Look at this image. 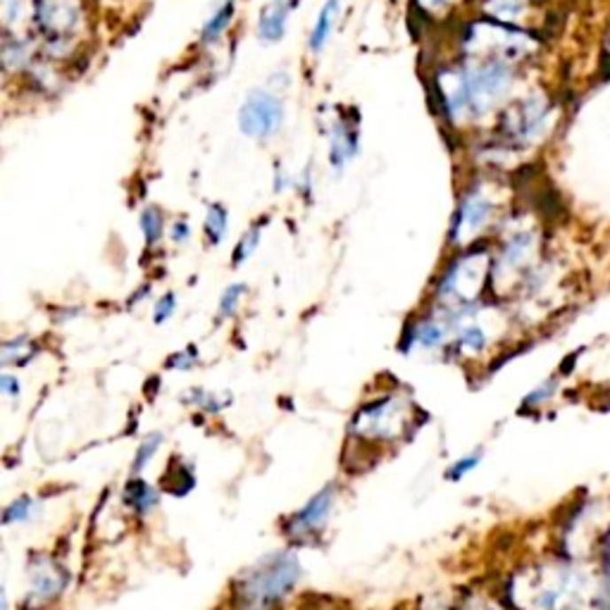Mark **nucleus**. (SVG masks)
<instances>
[{
	"label": "nucleus",
	"mask_w": 610,
	"mask_h": 610,
	"mask_svg": "<svg viewBox=\"0 0 610 610\" xmlns=\"http://www.w3.org/2000/svg\"><path fill=\"white\" fill-rule=\"evenodd\" d=\"M65 575L58 577V570H48V567H41L38 575L31 580V598H55L60 594L62 587H65Z\"/></svg>",
	"instance_id": "obj_6"
},
{
	"label": "nucleus",
	"mask_w": 610,
	"mask_h": 610,
	"mask_svg": "<svg viewBox=\"0 0 610 610\" xmlns=\"http://www.w3.org/2000/svg\"><path fill=\"white\" fill-rule=\"evenodd\" d=\"M239 124H241V131L253 138H265L270 134H275L279 129V124H282L279 100L275 96H270V93H251L244 107H241Z\"/></svg>",
	"instance_id": "obj_2"
},
{
	"label": "nucleus",
	"mask_w": 610,
	"mask_h": 610,
	"mask_svg": "<svg viewBox=\"0 0 610 610\" xmlns=\"http://www.w3.org/2000/svg\"><path fill=\"white\" fill-rule=\"evenodd\" d=\"M0 391L5 394L8 398H15L20 396V391H22V384H20V379L17 377H12V374H0Z\"/></svg>",
	"instance_id": "obj_24"
},
{
	"label": "nucleus",
	"mask_w": 610,
	"mask_h": 610,
	"mask_svg": "<svg viewBox=\"0 0 610 610\" xmlns=\"http://www.w3.org/2000/svg\"><path fill=\"white\" fill-rule=\"evenodd\" d=\"M298 575L301 567L296 558L275 553L265 563L255 565L244 582H239L234 606L239 610H270L282 601L284 594H289Z\"/></svg>",
	"instance_id": "obj_1"
},
{
	"label": "nucleus",
	"mask_w": 610,
	"mask_h": 610,
	"mask_svg": "<svg viewBox=\"0 0 610 610\" xmlns=\"http://www.w3.org/2000/svg\"><path fill=\"white\" fill-rule=\"evenodd\" d=\"M176 308V296L175 293H165V296L155 303V325H162V322H168L169 317H172V313H175Z\"/></svg>",
	"instance_id": "obj_22"
},
{
	"label": "nucleus",
	"mask_w": 610,
	"mask_h": 610,
	"mask_svg": "<svg viewBox=\"0 0 610 610\" xmlns=\"http://www.w3.org/2000/svg\"><path fill=\"white\" fill-rule=\"evenodd\" d=\"M186 237H189V227L184 222H176L175 227H172V239H175L176 244H182V241H186Z\"/></svg>",
	"instance_id": "obj_25"
},
{
	"label": "nucleus",
	"mask_w": 610,
	"mask_h": 610,
	"mask_svg": "<svg viewBox=\"0 0 610 610\" xmlns=\"http://www.w3.org/2000/svg\"><path fill=\"white\" fill-rule=\"evenodd\" d=\"M34 498L29 496H22L17 498L15 504H10L5 511H3V525H17V522H27L34 512Z\"/></svg>",
	"instance_id": "obj_8"
},
{
	"label": "nucleus",
	"mask_w": 610,
	"mask_h": 610,
	"mask_svg": "<svg viewBox=\"0 0 610 610\" xmlns=\"http://www.w3.org/2000/svg\"><path fill=\"white\" fill-rule=\"evenodd\" d=\"M231 15H234V3H227V5L207 22V27L203 29V41L207 43V41H215V38L220 36L222 31L229 27V22H231Z\"/></svg>",
	"instance_id": "obj_14"
},
{
	"label": "nucleus",
	"mask_w": 610,
	"mask_h": 610,
	"mask_svg": "<svg viewBox=\"0 0 610 610\" xmlns=\"http://www.w3.org/2000/svg\"><path fill=\"white\" fill-rule=\"evenodd\" d=\"M124 501H127L131 511L138 512V515H145V512H151L158 505V491L151 484H145L144 480H131L124 489Z\"/></svg>",
	"instance_id": "obj_4"
},
{
	"label": "nucleus",
	"mask_w": 610,
	"mask_h": 610,
	"mask_svg": "<svg viewBox=\"0 0 610 610\" xmlns=\"http://www.w3.org/2000/svg\"><path fill=\"white\" fill-rule=\"evenodd\" d=\"M162 443V434H151L148 439H145L141 446H138L137 450V458H134V473H141L145 465H148V460H151L155 453H158V446Z\"/></svg>",
	"instance_id": "obj_18"
},
{
	"label": "nucleus",
	"mask_w": 610,
	"mask_h": 610,
	"mask_svg": "<svg viewBox=\"0 0 610 610\" xmlns=\"http://www.w3.org/2000/svg\"><path fill=\"white\" fill-rule=\"evenodd\" d=\"M141 229H144L145 241L148 244H158L162 237V215L155 210V207H148L144 215H141Z\"/></svg>",
	"instance_id": "obj_15"
},
{
	"label": "nucleus",
	"mask_w": 610,
	"mask_h": 610,
	"mask_svg": "<svg viewBox=\"0 0 610 610\" xmlns=\"http://www.w3.org/2000/svg\"><path fill=\"white\" fill-rule=\"evenodd\" d=\"M169 477V491L176 496H184L189 494L191 489H193V473H191L189 465H179V467H172L168 473Z\"/></svg>",
	"instance_id": "obj_13"
},
{
	"label": "nucleus",
	"mask_w": 610,
	"mask_h": 610,
	"mask_svg": "<svg viewBox=\"0 0 610 610\" xmlns=\"http://www.w3.org/2000/svg\"><path fill=\"white\" fill-rule=\"evenodd\" d=\"M556 389H558V379H546L542 387H536L532 394H527L522 405H527V408H532V405L534 408H539V405H544L546 401H551V398L556 396Z\"/></svg>",
	"instance_id": "obj_19"
},
{
	"label": "nucleus",
	"mask_w": 610,
	"mask_h": 610,
	"mask_svg": "<svg viewBox=\"0 0 610 610\" xmlns=\"http://www.w3.org/2000/svg\"><path fill=\"white\" fill-rule=\"evenodd\" d=\"M27 346H31V341L27 336H17L12 341L3 343V365H10V363H24L22 356H34V351H27Z\"/></svg>",
	"instance_id": "obj_17"
},
{
	"label": "nucleus",
	"mask_w": 610,
	"mask_h": 610,
	"mask_svg": "<svg viewBox=\"0 0 610 610\" xmlns=\"http://www.w3.org/2000/svg\"><path fill=\"white\" fill-rule=\"evenodd\" d=\"M224 229H227V210L222 206H210L207 207V217H206V234L210 244H220L222 237H224Z\"/></svg>",
	"instance_id": "obj_7"
},
{
	"label": "nucleus",
	"mask_w": 610,
	"mask_h": 610,
	"mask_svg": "<svg viewBox=\"0 0 610 610\" xmlns=\"http://www.w3.org/2000/svg\"><path fill=\"white\" fill-rule=\"evenodd\" d=\"M258 241H260V229L258 227H253L248 234H246L244 239H241V244H239V248H237V253H234V262H244L248 255H251L253 251H255V246H258Z\"/></svg>",
	"instance_id": "obj_21"
},
{
	"label": "nucleus",
	"mask_w": 610,
	"mask_h": 610,
	"mask_svg": "<svg viewBox=\"0 0 610 610\" xmlns=\"http://www.w3.org/2000/svg\"><path fill=\"white\" fill-rule=\"evenodd\" d=\"M196 360H199V351H196V346H191L186 351L172 356L168 360V367H172V370H189L191 365H196Z\"/></svg>",
	"instance_id": "obj_23"
},
{
	"label": "nucleus",
	"mask_w": 610,
	"mask_h": 610,
	"mask_svg": "<svg viewBox=\"0 0 610 610\" xmlns=\"http://www.w3.org/2000/svg\"><path fill=\"white\" fill-rule=\"evenodd\" d=\"M334 494L336 489L332 487V484L322 489V491H317V494H315L313 498L286 522V532H289L291 536H308V534L315 532L317 527H322V522H325V520L329 518V512H332Z\"/></svg>",
	"instance_id": "obj_3"
},
{
	"label": "nucleus",
	"mask_w": 610,
	"mask_h": 610,
	"mask_svg": "<svg viewBox=\"0 0 610 610\" xmlns=\"http://www.w3.org/2000/svg\"><path fill=\"white\" fill-rule=\"evenodd\" d=\"M480 460H481V450H474V453H470V456L456 460V463H453V465H450V470H449V480L460 481L467 473H473L474 467L480 465Z\"/></svg>",
	"instance_id": "obj_20"
},
{
	"label": "nucleus",
	"mask_w": 610,
	"mask_h": 610,
	"mask_svg": "<svg viewBox=\"0 0 610 610\" xmlns=\"http://www.w3.org/2000/svg\"><path fill=\"white\" fill-rule=\"evenodd\" d=\"M598 610H610V542L601 549V589H598Z\"/></svg>",
	"instance_id": "obj_11"
},
{
	"label": "nucleus",
	"mask_w": 610,
	"mask_h": 610,
	"mask_svg": "<svg viewBox=\"0 0 610 610\" xmlns=\"http://www.w3.org/2000/svg\"><path fill=\"white\" fill-rule=\"evenodd\" d=\"M244 293H246L244 284H231L229 289H224V293H222V298H220V317H231V315L237 313V308H239V303H241Z\"/></svg>",
	"instance_id": "obj_16"
},
{
	"label": "nucleus",
	"mask_w": 610,
	"mask_h": 610,
	"mask_svg": "<svg viewBox=\"0 0 610 610\" xmlns=\"http://www.w3.org/2000/svg\"><path fill=\"white\" fill-rule=\"evenodd\" d=\"M415 341L425 348H434L443 343V329L432 320H422L415 325Z\"/></svg>",
	"instance_id": "obj_9"
},
{
	"label": "nucleus",
	"mask_w": 610,
	"mask_h": 610,
	"mask_svg": "<svg viewBox=\"0 0 610 610\" xmlns=\"http://www.w3.org/2000/svg\"><path fill=\"white\" fill-rule=\"evenodd\" d=\"M334 8H336V0H329L327 8L320 12V20H317V24H315L313 38H310V46H313V51H320V48L325 46V41H327V36H329V29H332V15H334Z\"/></svg>",
	"instance_id": "obj_10"
},
{
	"label": "nucleus",
	"mask_w": 610,
	"mask_h": 610,
	"mask_svg": "<svg viewBox=\"0 0 610 610\" xmlns=\"http://www.w3.org/2000/svg\"><path fill=\"white\" fill-rule=\"evenodd\" d=\"M0 610H8V594H5V589L0 594Z\"/></svg>",
	"instance_id": "obj_26"
},
{
	"label": "nucleus",
	"mask_w": 610,
	"mask_h": 610,
	"mask_svg": "<svg viewBox=\"0 0 610 610\" xmlns=\"http://www.w3.org/2000/svg\"><path fill=\"white\" fill-rule=\"evenodd\" d=\"M286 27V5L282 0H275L272 5H267L260 17V36L265 41H279Z\"/></svg>",
	"instance_id": "obj_5"
},
{
	"label": "nucleus",
	"mask_w": 610,
	"mask_h": 610,
	"mask_svg": "<svg viewBox=\"0 0 610 610\" xmlns=\"http://www.w3.org/2000/svg\"><path fill=\"white\" fill-rule=\"evenodd\" d=\"M458 346H460V348H465V351H470V353L484 351V348H487V334H484V329L477 327V325L465 327L460 334H458Z\"/></svg>",
	"instance_id": "obj_12"
}]
</instances>
